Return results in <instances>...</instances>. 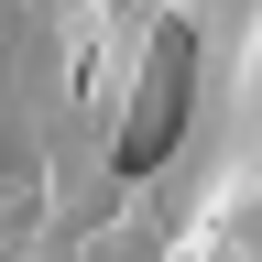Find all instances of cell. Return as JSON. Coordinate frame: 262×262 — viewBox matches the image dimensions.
<instances>
[{"label": "cell", "instance_id": "cell-1", "mask_svg": "<svg viewBox=\"0 0 262 262\" xmlns=\"http://www.w3.org/2000/svg\"><path fill=\"white\" fill-rule=\"evenodd\" d=\"M186 98H196V22H153L142 88H131V131H120V175H153V164L175 153Z\"/></svg>", "mask_w": 262, "mask_h": 262}]
</instances>
